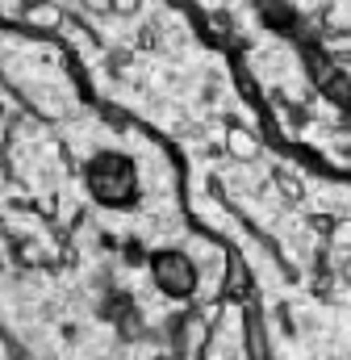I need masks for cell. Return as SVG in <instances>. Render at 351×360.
Instances as JSON below:
<instances>
[{
    "mask_svg": "<svg viewBox=\"0 0 351 360\" xmlns=\"http://www.w3.org/2000/svg\"><path fill=\"white\" fill-rule=\"evenodd\" d=\"M155 272H159V285L168 289V293H192V264L180 256V252H168V256H159L155 260Z\"/></svg>",
    "mask_w": 351,
    "mask_h": 360,
    "instance_id": "6da1fadb",
    "label": "cell"
},
{
    "mask_svg": "<svg viewBox=\"0 0 351 360\" xmlns=\"http://www.w3.org/2000/svg\"><path fill=\"white\" fill-rule=\"evenodd\" d=\"M230 143H234V155H243V160H247V155H256V143H251L247 134H239V130H234V134H230Z\"/></svg>",
    "mask_w": 351,
    "mask_h": 360,
    "instance_id": "7a4b0ae2",
    "label": "cell"
},
{
    "mask_svg": "<svg viewBox=\"0 0 351 360\" xmlns=\"http://www.w3.org/2000/svg\"><path fill=\"white\" fill-rule=\"evenodd\" d=\"M117 8H138V0H113Z\"/></svg>",
    "mask_w": 351,
    "mask_h": 360,
    "instance_id": "3957f363",
    "label": "cell"
},
{
    "mask_svg": "<svg viewBox=\"0 0 351 360\" xmlns=\"http://www.w3.org/2000/svg\"><path fill=\"white\" fill-rule=\"evenodd\" d=\"M88 4H92V8H109L113 0H88Z\"/></svg>",
    "mask_w": 351,
    "mask_h": 360,
    "instance_id": "277c9868",
    "label": "cell"
}]
</instances>
